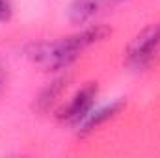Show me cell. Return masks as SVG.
<instances>
[{
	"instance_id": "cell-1",
	"label": "cell",
	"mask_w": 160,
	"mask_h": 158,
	"mask_svg": "<svg viewBox=\"0 0 160 158\" xmlns=\"http://www.w3.org/2000/svg\"><path fill=\"white\" fill-rule=\"evenodd\" d=\"M108 36V28L104 26H91L86 28L75 36L63 37L54 43H45L36 47V62H39L45 69L56 71V69H63L67 67L71 62H75L78 58V54L89 45H93L95 41H101Z\"/></svg>"
},
{
	"instance_id": "cell-2",
	"label": "cell",
	"mask_w": 160,
	"mask_h": 158,
	"mask_svg": "<svg viewBox=\"0 0 160 158\" xmlns=\"http://www.w3.org/2000/svg\"><path fill=\"white\" fill-rule=\"evenodd\" d=\"M158 48H160V26L158 24L147 26L128 45L127 62L132 67H145L147 63L153 62Z\"/></svg>"
},
{
	"instance_id": "cell-3",
	"label": "cell",
	"mask_w": 160,
	"mask_h": 158,
	"mask_svg": "<svg viewBox=\"0 0 160 158\" xmlns=\"http://www.w3.org/2000/svg\"><path fill=\"white\" fill-rule=\"evenodd\" d=\"M95 97H97V84H88L84 86L80 91H77V95L69 101L67 106H63V110L58 114V117L65 123H82L84 117L91 112V106L95 102Z\"/></svg>"
},
{
	"instance_id": "cell-4",
	"label": "cell",
	"mask_w": 160,
	"mask_h": 158,
	"mask_svg": "<svg viewBox=\"0 0 160 158\" xmlns=\"http://www.w3.org/2000/svg\"><path fill=\"white\" fill-rule=\"evenodd\" d=\"M123 108H125V102H123V101H116V102H112V104H108V106H104V108H101V110L89 112V114L84 117V121H82L80 134H89V132H93L95 128H99V126H101L102 123H106L108 119L116 117Z\"/></svg>"
},
{
	"instance_id": "cell-5",
	"label": "cell",
	"mask_w": 160,
	"mask_h": 158,
	"mask_svg": "<svg viewBox=\"0 0 160 158\" xmlns=\"http://www.w3.org/2000/svg\"><path fill=\"white\" fill-rule=\"evenodd\" d=\"M99 9V0H73L69 7V17L73 22H86L89 21Z\"/></svg>"
},
{
	"instance_id": "cell-6",
	"label": "cell",
	"mask_w": 160,
	"mask_h": 158,
	"mask_svg": "<svg viewBox=\"0 0 160 158\" xmlns=\"http://www.w3.org/2000/svg\"><path fill=\"white\" fill-rule=\"evenodd\" d=\"M13 15V4L11 0H0V22L9 21Z\"/></svg>"
},
{
	"instance_id": "cell-7",
	"label": "cell",
	"mask_w": 160,
	"mask_h": 158,
	"mask_svg": "<svg viewBox=\"0 0 160 158\" xmlns=\"http://www.w3.org/2000/svg\"><path fill=\"white\" fill-rule=\"evenodd\" d=\"M2 80H4V77H2V71H0V86H2Z\"/></svg>"
}]
</instances>
